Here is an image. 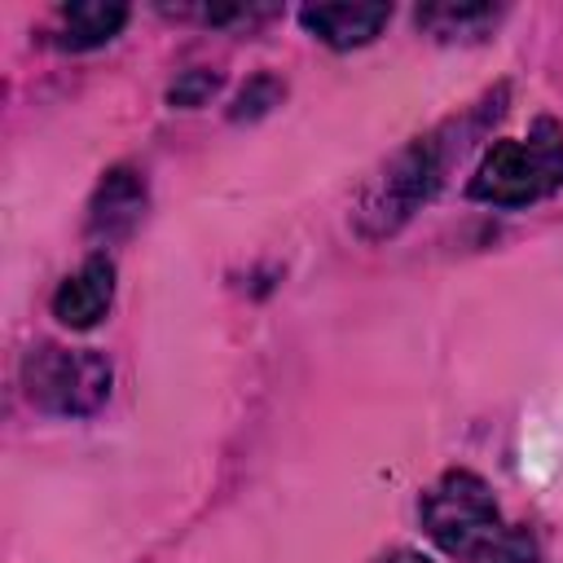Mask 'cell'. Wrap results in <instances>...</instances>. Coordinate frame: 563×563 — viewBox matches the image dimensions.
Wrapping results in <instances>:
<instances>
[{"label":"cell","mask_w":563,"mask_h":563,"mask_svg":"<svg viewBox=\"0 0 563 563\" xmlns=\"http://www.w3.org/2000/svg\"><path fill=\"white\" fill-rule=\"evenodd\" d=\"M422 528L444 554L466 563H537V541L501 523L488 484L471 471L440 475L422 497Z\"/></svg>","instance_id":"1"},{"label":"cell","mask_w":563,"mask_h":563,"mask_svg":"<svg viewBox=\"0 0 563 563\" xmlns=\"http://www.w3.org/2000/svg\"><path fill=\"white\" fill-rule=\"evenodd\" d=\"M418 22L440 40H466V35H479L488 22H497V9L493 4H431V9H418Z\"/></svg>","instance_id":"9"},{"label":"cell","mask_w":563,"mask_h":563,"mask_svg":"<svg viewBox=\"0 0 563 563\" xmlns=\"http://www.w3.org/2000/svg\"><path fill=\"white\" fill-rule=\"evenodd\" d=\"M141 211H145V185H141V176L128 172V167H114V172H106V180H101V189L92 198L88 229H92V238H106L110 242V238L132 233V224L141 220Z\"/></svg>","instance_id":"7"},{"label":"cell","mask_w":563,"mask_h":563,"mask_svg":"<svg viewBox=\"0 0 563 563\" xmlns=\"http://www.w3.org/2000/svg\"><path fill=\"white\" fill-rule=\"evenodd\" d=\"M216 84H220V79H216L211 70H189L185 79L172 84L167 97H172V106H198V101H207V97L216 92Z\"/></svg>","instance_id":"10"},{"label":"cell","mask_w":563,"mask_h":563,"mask_svg":"<svg viewBox=\"0 0 563 563\" xmlns=\"http://www.w3.org/2000/svg\"><path fill=\"white\" fill-rule=\"evenodd\" d=\"M277 92H282V88H277L273 79H255L251 88H242V97H238V106H233V119H246V114L268 110V101H273Z\"/></svg>","instance_id":"11"},{"label":"cell","mask_w":563,"mask_h":563,"mask_svg":"<svg viewBox=\"0 0 563 563\" xmlns=\"http://www.w3.org/2000/svg\"><path fill=\"white\" fill-rule=\"evenodd\" d=\"M391 9L387 4H312L299 13V22L321 35L330 48H356L369 44L383 26H387Z\"/></svg>","instance_id":"6"},{"label":"cell","mask_w":563,"mask_h":563,"mask_svg":"<svg viewBox=\"0 0 563 563\" xmlns=\"http://www.w3.org/2000/svg\"><path fill=\"white\" fill-rule=\"evenodd\" d=\"M22 383L40 409L79 418V413H92L110 396V365H106V356H97L88 347L44 343L26 356Z\"/></svg>","instance_id":"3"},{"label":"cell","mask_w":563,"mask_h":563,"mask_svg":"<svg viewBox=\"0 0 563 563\" xmlns=\"http://www.w3.org/2000/svg\"><path fill=\"white\" fill-rule=\"evenodd\" d=\"M383 563H427L422 554H409V550H396V554H387Z\"/></svg>","instance_id":"12"},{"label":"cell","mask_w":563,"mask_h":563,"mask_svg":"<svg viewBox=\"0 0 563 563\" xmlns=\"http://www.w3.org/2000/svg\"><path fill=\"white\" fill-rule=\"evenodd\" d=\"M453 158V141H444L440 132L427 141H413L409 150H400L391 158V167L365 189L361 198V224L365 233H391L422 198H431V189L440 185L444 163Z\"/></svg>","instance_id":"4"},{"label":"cell","mask_w":563,"mask_h":563,"mask_svg":"<svg viewBox=\"0 0 563 563\" xmlns=\"http://www.w3.org/2000/svg\"><path fill=\"white\" fill-rule=\"evenodd\" d=\"M128 22L123 4H106V0H79L62 9V44L66 48H97L106 40L119 35V26Z\"/></svg>","instance_id":"8"},{"label":"cell","mask_w":563,"mask_h":563,"mask_svg":"<svg viewBox=\"0 0 563 563\" xmlns=\"http://www.w3.org/2000/svg\"><path fill=\"white\" fill-rule=\"evenodd\" d=\"M110 295H114V268L106 255H92L79 273H70L57 295H53V317L70 330H88L106 317L110 308Z\"/></svg>","instance_id":"5"},{"label":"cell","mask_w":563,"mask_h":563,"mask_svg":"<svg viewBox=\"0 0 563 563\" xmlns=\"http://www.w3.org/2000/svg\"><path fill=\"white\" fill-rule=\"evenodd\" d=\"M563 185V128L554 119H537L523 141H497L475 180L471 198L493 207H528Z\"/></svg>","instance_id":"2"}]
</instances>
